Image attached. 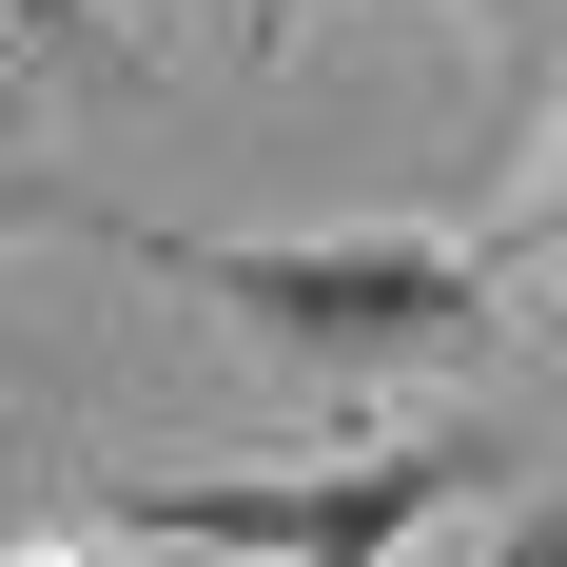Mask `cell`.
<instances>
[{
  "label": "cell",
  "instance_id": "4",
  "mask_svg": "<svg viewBox=\"0 0 567 567\" xmlns=\"http://www.w3.org/2000/svg\"><path fill=\"white\" fill-rule=\"evenodd\" d=\"M0 567H79V489H40V470H0Z\"/></svg>",
  "mask_w": 567,
  "mask_h": 567
},
{
  "label": "cell",
  "instance_id": "5",
  "mask_svg": "<svg viewBox=\"0 0 567 567\" xmlns=\"http://www.w3.org/2000/svg\"><path fill=\"white\" fill-rule=\"evenodd\" d=\"M0 235H99V196H79L59 157H0Z\"/></svg>",
  "mask_w": 567,
  "mask_h": 567
},
{
  "label": "cell",
  "instance_id": "7",
  "mask_svg": "<svg viewBox=\"0 0 567 567\" xmlns=\"http://www.w3.org/2000/svg\"><path fill=\"white\" fill-rule=\"evenodd\" d=\"M255 40H313V0H255Z\"/></svg>",
  "mask_w": 567,
  "mask_h": 567
},
{
  "label": "cell",
  "instance_id": "6",
  "mask_svg": "<svg viewBox=\"0 0 567 567\" xmlns=\"http://www.w3.org/2000/svg\"><path fill=\"white\" fill-rule=\"evenodd\" d=\"M528 255H567V137H548V176H528Z\"/></svg>",
  "mask_w": 567,
  "mask_h": 567
},
{
  "label": "cell",
  "instance_id": "2",
  "mask_svg": "<svg viewBox=\"0 0 567 567\" xmlns=\"http://www.w3.org/2000/svg\"><path fill=\"white\" fill-rule=\"evenodd\" d=\"M489 470H509L489 431H470V451H313V470H99L79 528L216 548V567H392L411 528H451Z\"/></svg>",
  "mask_w": 567,
  "mask_h": 567
},
{
  "label": "cell",
  "instance_id": "1",
  "mask_svg": "<svg viewBox=\"0 0 567 567\" xmlns=\"http://www.w3.org/2000/svg\"><path fill=\"white\" fill-rule=\"evenodd\" d=\"M117 255L157 293H216L255 352H293L313 392H392V372H489V333H509V293H489V255H451V235H157V216H99Z\"/></svg>",
  "mask_w": 567,
  "mask_h": 567
},
{
  "label": "cell",
  "instance_id": "8",
  "mask_svg": "<svg viewBox=\"0 0 567 567\" xmlns=\"http://www.w3.org/2000/svg\"><path fill=\"white\" fill-rule=\"evenodd\" d=\"M470 20H509V40H528V20H548V0H470Z\"/></svg>",
  "mask_w": 567,
  "mask_h": 567
},
{
  "label": "cell",
  "instance_id": "3",
  "mask_svg": "<svg viewBox=\"0 0 567 567\" xmlns=\"http://www.w3.org/2000/svg\"><path fill=\"white\" fill-rule=\"evenodd\" d=\"M0 40H20V59H79V79H117V0H0Z\"/></svg>",
  "mask_w": 567,
  "mask_h": 567
}]
</instances>
